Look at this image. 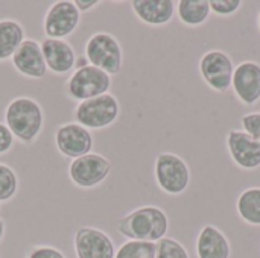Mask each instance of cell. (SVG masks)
<instances>
[{
	"label": "cell",
	"instance_id": "obj_8",
	"mask_svg": "<svg viewBox=\"0 0 260 258\" xmlns=\"http://www.w3.org/2000/svg\"><path fill=\"white\" fill-rule=\"evenodd\" d=\"M81 12L70 0L55 2L46 12L43 20V29L46 38L64 40L73 33L79 24Z\"/></svg>",
	"mask_w": 260,
	"mask_h": 258
},
{
	"label": "cell",
	"instance_id": "obj_18",
	"mask_svg": "<svg viewBox=\"0 0 260 258\" xmlns=\"http://www.w3.org/2000/svg\"><path fill=\"white\" fill-rule=\"evenodd\" d=\"M24 41V27L11 18L0 20V61L12 58L15 50Z\"/></svg>",
	"mask_w": 260,
	"mask_h": 258
},
{
	"label": "cell",
	"instance_id": "obj_20",
	"mask_svg": "<svg viewBox=\"0 0 260 258\" xmlns=\"http://www.w3.org/2000/svg\"><path fill=\"white\" fill-rule=\"evenodd\" d=\"M236 208L242 220L250 225H260V187L244 190L238 198Z\"/></svg>",
	"mask_w": 260,
	"mask_h": 258
},
{
	"label": "cell",
	"instance_id": "obj_5",
	"mask_svg": "<svg viewBox=\"0 0 260 258\" xmlns=\"http://www.w3.org/2000/svg\"><path fill=\"white\" fill-rule=\"evenodd\" d=\"M120 113L119 100L107 93L94 99L79 102L73 111L76 123L90 129H104L111 126Z\"/></svg>",
	"mask_w": 260,
	"mask_h": 258
},
{
	"label": "cell",
	"instance_id": "obj_23",
	"mask_svg": "<svg viewBox=\"0 0 260 258\" xmlns=\"http://www.w3.org/2000/svg\"><path fill=\"white\" fill-rule=\"evenodd\" d=\"M155 258H190L186 248L174 240V239H161L160 242H157V254Z\"/></svg>",
	"mask_w": 260,
	"mask_h": 258
},
{
	"label": "cell",
	"instance_id": "obj_9",
	"mask_svg": "<svg viewBox=\"0 0 260 258\" xmlns=\"http://www.w3.org/2000/svg\"><path fill=\"white\" fill-rule=\"evenodd\" d=\"M233 62L222 50H210L200 61V73L204 81L218 93H225L232 87Z\"/></svg>",
	"mask_w": 260,
	"mask_h": 258
},
{
	"label": "cell",
	"instance_id": "obj_28",
	"mask_svg": "<svg viewBox=\"0 0 260 258\" xmlns=\"http://www.w3.org/2000/svg\"><path fill=\"white\" fill-rule=\"evenodd\" d=\"M73 3H75V6L78 8V11H79V12L90 11V9H93L94 6H98V5H99V2H98V0H73Z\"/></svg>",
	"mask_w": 260,
	"mask_h": 258
},
{
	"label": "cell",
	"instance_id": "obj_25",
	"mask_svg": "<svg viewBox=\"0 0 260 258\" xmlns=\"http://www.w3.org/2000/svg\"><path fill=\"white\" fill-rule=\"evenodd\" d=\"M209 3L210 9L219 15H232L242 6L241 0H212Z\"/></svg>",
	"mask_w": 260,
	"mask_h": 258
},
{
	"label": "cell",
	"instance_id": "obj_26",
	"mask_svg": "<svg viewBox=\"0 0 260 258\" xmlns=\"http://www.w3.org/2000/svg\"><path fill=\"white\" fill-rule=\"evenodd\" d=\"M27 258H66V255L52 246H35L29 251Z\"/></svg>",
	"mask_w": 260,
	"mask_h": 258
},
{
	"label": "cell",
	"instance_id": "obj_14",
	"mask_svg": "<svg viewBox=\"0 0 260 258\" xmlns=\"http://www.w3.org/2000/svg\"><path fill=\"white\" fill-rule=\"evenodd\" d=\"M232 85L244 105H254L260 99V65L253 61L239 64L233 71Z\"/></svg>",
	"mask_w": 260,
	"mask_h": 258
},
{
	"label": "cell",
	"instance_id": "obj_19",
	"mask_svg": "<svg viewBox=\"0 0 260 258\" xmlns=\"http://www.w3.org/2000/svg\"><path fill=\"white\" fill-rule=\"evenodd\" d=\"M177 11L184 24L198 26L209 18L212 9L209 0H180L177 3Z\"/></svg>",
	"mask_w": 260,
	"mask_h": 258
},
{
	"label": "cell",
	"instance_id": "obj_13",
	"mask_svg": "<svg viewBox=\"0 0 260 258\" xmlns=\"http://www.w3.org/2000/svg\"><path fill=\"white\" fill-rule=\"evenodd\" d=\"M227 148L239 167L253 170L260 166V143L247 132L232 129L227 134Z\"/></svg>",
	"mask_w": 260,
	"mask_h": 258
},
{
	"label": "cell",
	"instance_id": "obj_6",
	"mask_svg": "<svg viewBox=\"0 0 260 258\" xmlns=\"http://www.w3.org/2000/svg\"><path fill=\"white\" fill-rule=\"evenodd\" d=\"M155 179L165 193L180 195L190 184V170L181 157L161 152L155 160Z\"/></svg>",
	"mask_w": 260,
	"mask_h": 258
},
{
	"label": "cell",
	"instance_id": "obj_22",
	"mask_svg": "<svg viewBox=\"0 0 260 258\" xmlns=\"http://www.w3.org/2000/svg\"><path fill=\"white\" fill-rule=\"evenodd\" d=\"M17 190H18V179L15 172L9 166L0 163V202H6L12 199Z\"/></svg>",
	"mask_w": 260,
	"mask_h": 258
},
{
	"label": "cell",
	"instance_id": "obj_17",
	"mask_svg": "<svg viewBox=\"0 0 260 258\" xmlns=\"http://www.w3.org/2000/svg\"><path fill=\"white\" fill-rule=\"evenodd\" d=\"M198 258H230V243L225 234L213 225H206L197 240Z\"/></svg>",
	"mask_w": 260,
	"mask_h": 258
},
{
	"label": "cell",
	"instance_id": "obj_29",
	"mask_svg": "<svg viewBox=\"0 0 260 258\" xmlns=\"http://www.w3.org/2000/svg\"><path fill=\"white\" fill-rule=\"evenodd\" d=\"M3 234H5V222L0 219V242H2V239H3Z\"/></svg>",
	"mask_w": 260,
	"mask_h": 258
},
{
	"label": "cell",
	"instance_id": "obj_2",
	"mask_svg": "<svg viewBox=\"0 0 260 258\" xmlns=\"http://www.w3.org/2000/svg\"><path fill=\"white\" fill-rule=\"evenodd\" d=\"M43 109L32 97H15L6 105L5 125L21 143H34L43 129Z\"/></svg>",
	"mask_w": 260,
	"mask_h": 258
},
{
	"label": "cell",
	"instance_id": "obj_7",
	"mask_svg": "<svg viewBox=\"0 0 260 258\" xmlns=\"http://www.w3.org/2000/svg\"><path fill=\"white\" fill-rule=\"evenodd\" d=\"M111 172V163L101 154H87L72 160L69 166L70 181L81 189H93L102 184Z\"/></svg>",
	"mask_w": 260,
	"mask_h": 258
},
{
	"label": "cell",
	"instance_id": "obj_16",
	"mask_svg": "<svg viewBox=\"0 0 260 258\" xmlns=\"http://www.w3.org/2000/svg\"><path fill=\"white\" fill-rule=\"evenodd\" d=\"M131 8L134 14L146 24L161 26L172 20L175 12V2L172 0H133Z\"/></svg>",
	"mask_w": 260,
	"mask_h": 258
},
{
	"label": "cell",
	"instance_id": "obj_1",
	"mask_svg": "<svg viewBox=\"0 0 260 258\" xmlns=\"http://www.w3.org/2000/svg\"><path fill=\"white\" fill-rule=\"evenodd\" d=\"M166 213L154 205L140 207L116 222V230L120 236L137 242H160L168 233Z\"/></svg>",
	"mask_w": 260,
	"mask_h": 258
},
{
	"label": "cell",
	"instance_id": "obj_30",
	"mask_svg": "<svg viewBox=\"0 0 260 258\" xmlns=\"http://www.w3.org/2000/svg\"><path fill=\"white\" fill-rule=\"evenodd\" d=\"M259 29H260V14H259Z\"/></svg>",
	"mask_w": 260,
	"mask_h": 258
},
{
	"label": "cell",
	"instance_id": "obj_21",
	"mask_svg": "<svg viewBox=\"0 0 260 258\" xmlns=\"http://www.w3.org/2000/svg\"><path fill=\"white\" fill-rule=\"evenodd\" d=\"M155 254L157 243L128 240L119 248L114 258H155Z\"/></svg>",
	"mask_w": 260,
	"mask_h": 258
},
{
	"label": "cell",
	"instance_id": "obj_27",
	"mask_svg": "<svg viewBox=\"0 0 260 258\" xmlns=\"http://www.w3.org/2000/svg\"><path fill=\"white\" fill-rule=\"evenodd\" d=\"M14 146V135L5 123H0V155L9 152Z\"/></svg>",
	"mask_w": 260,
	"mask_h": 258
},
{
	"label": "cell",
	"instance_id": "obj_11",
	"mask_svg": "<svg viewBox=\"0 0 260 258\" xmlns=\"http://www.w3.org/2000/svg\"><path fill=\"white\" fill-rule=\"evenodd\" d=\"M55 144L64 157L76 160L91 152L93 135L79 123H66L56 129Z\"/></svg>",
	"mask_w": 260,
	"mask_h": 258
},
{
	"label": "cell",
	"instance_id": "obj_24",
	"mask_svg": "<svg viewBox=\"0 0 260 258\" xmlns=\"http://www.w3.org/2000/svg\"><path fill=\"white\" fill-rule=\"evenodd\" d=\"M242 126L248 135L260 143V113H248L242 116Z\"/></svg>",
	"mask_w": 260,
	"mask_h": 258
},
{
	"label": "cell",
	"instance_id": "obj_15",
	"mask_svg": "<svg viewBox=\"0 0 260 258\" xmlns=\"http://www.w3.org/2000/svg\"><path fill=\"white\" fill-rule=\"evenodd\" d=\"M41 52L47 70L55 75H66L76 65V53L66 40L44 38L41 43Z\"/></svg>",
	"mask_w": 260,
	"mask_h": 258
},
{
	"label": "cell",
	"instance_id": "obj_4",
	"mask_svg": "<svg viewBox=\"0 0 260 258\" xmlns=\"http://www.w3.org/2000/svg\"><path fill=\"white\" fill-rule=\"evenodd\" d=\"M111 88V76L90 64L79 65L66 82V93L72 100L84 102L107 94Z\"/></svg>",
	"mask_w": 260,
	"mask_h": 258
},
{
	"label": "cell",
	"instance_id": "obj_12",
	"mask_svg": "<svg viewBox=\"0 0 260 258\" xmlns=\"http://www.w3.org/2000/svg\"><path fill=\"white\" fill-rule=\"evenodd\" d=\"M11 59L15 70L26 78L41 79L47 73V65L43 58L41 46L35 40L24 38Z\"/></svg>",
	"mask_w": 260,
	"mask_h": 258
},
{
	"label": "cell",
	"instance_id": "obj_3",
	"mask_svg": "<svg viewBox=\"0 0 260 258\" xmlns=\"http://www.w3.org/2000/svg\"><path fill=\"white\" fill-rule=\"evenodd\" d=\"M85 59L90 65L108 73L110 76L119 75L123 65V50L119 41L107 33V32H96L93 33L84 47Z\"/></svg>",
	"mask_w": 260,
	"mask_h": 258
},
{
	"label": "cell",
	"instance_id": "obj_10",
	"mask_svg": "<svg viewBox=\"0 0 260 258\" xmlns=\"http://www.w3.org/2000/svg\"><path fill=\"white\" fill-rule=\"evenodd\" d=\"M76 258H114L116 248L113 240L101 230L93 227H81L75 233Z\"/></svg>",
	"mask_w": 260,
	"mask_h": 258
}]
</instances>
